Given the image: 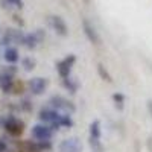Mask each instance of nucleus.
I'll use <instances>...</instances> for the list:
<instances>
[{"instance_id":"6ab92c4d","label":"nucleus","mask_w":152,"mask_h":152,"mask_svg":"<svg viewBox=\"0 0 152 152\" xmlns=\"http://www.w3.org/2000/svg\"><path fill=\"white\" fill-rule=\"evenodd\" d=\"M23 67H24V70H26V72L34 70V67H35V61H34L32 58H24V59H23Z\"/></svg>"},{"instance_id":"7ed1b4c3","label":"nucleus","mask_w":152,"mask_h":152,"mask_svg":"<svg viewBox=\"0 0 152 152\" xmlns=\"http://www.w3.org/2000/svg\"><path fill=\"white\" fill-rule=\"evenodd\" d=\"M50 107L58 110V111H64L67 114H73L75 110H76L73 102L67 100L64 96H61V94H53L52 97H50Z\"/></svg>"},{"instance_id":"1a4fd4ad","label":"nucleus","mask_w":152,"mask_h":152,"mask_svg":"<svg viewBox=\"0 0 152 152\" xmlns=\"http://www.w3.org/2000/svg\"><path fill=\"white\" fill-rule=\"evenodd\" d=\"M82 29H84V34H85L88 41L93 43V44H100V37H99L96 28L88 20H85V18L82 20Z\"/></svg>"},{"instance_id":"39448f33","label":"nucleus","mask_w":152,"mask_h":152,"mask_svg":"<svg viewBox=\"0 0 152 152\" xmlns=\"http://www.w3.org/2000/svg\"><path fill=\"white\" fill-rule=\"evenodd\" d=\"M75 62H76V56L75 55H69V56H66L64 59H61L56 64V72H58V75L61 76L62 79L70 76Z\"/></svg>"},{"instance_id":"dca6fc26","label":"nucleus","mask_w":152,"mask_h":152,"mask_svg":"<svg viewBox=\"0 0 152 152\" xmlns=\"http://www.w3.org/2000/svg\"><path fill=\"white\" fill-rule=\"evenodd\" d=\"M97 73H99V76H100L104 81H107V82H111V81H113L111 75L107 72V69L104 67V64H97Z\"/></svg>"},{"instance_id":"4be33fe9","label":"nucleus","mask_w":152,"mask_h":152,"mask_svg":"<svg viewBox=\"0 0 152 152\" xmlns=\"http://www.w3.org/2000/svg\"><path fill=\"white\" fill-rule=\"evenodd\" d=\"M148 111H149V114L152 116V99L148 100Z\"/></svg>"},{"instance_id":"0eeeda50","label":"nucleus","mask_w":152,"mask_h":152,"mask_svg":"<svg viewBox=\"0 0 152 152\" xmlns=\"http://www.w3.org/2000/svg\"><path fill=\"white\" fill-rule=\"evenodd\" d=\"M58 152H82V145L76 137L64 138L58 145Z\"/></svg>"},{"instance_id":"f8f14e48","label":"nucleus","mask_w":152,"mask_h":152,"mask_svg":"<svg viewBox=\"0 0 152 152\" xmlns=\"http://www.w3.org/2000/svg\"><path fill=\"white\" fill-rule=\"evenodd\" d=\"M14 88V75H11L8 72H2L0 73V90L9 93Z\"/></svg>"},{"instance_id":"aec40b11","label":"nucleus","mask_w":152,"mask_h":152,"mask_svg":"<svg viewBox=\"0 0 152 152\" xmlns=\"http://www.w3.org/2000/svg\"><path fill=\"white\" fill-rule=\"evenodd\" d=\"M21 108H23L24 111H31V110H32V105H31L29 100H23V102H21Z\"/></svg>"},{"instance_id":"423d86ee","label":"nucleus","mask_w":152,"mask_h":152,"mask_svg":"<svg viewBox=\"0 0 152 152\" xmlns=\"http://www.w3.org/2000/svg\"><path fill=\"white\" fill-rule=\"evenodd\" d=\"M44 37H46V32H44L43 29H37V31L32 32V34H26V35H24L21 44H24L29 50H32V49H35L38 44L44 40Z\"/></svg>"},{"instance_id":"9d476101","label":"nucleus","mask_w":152,"mask_h":152,"mask_svg":"<svg viewBox=\"0 0 152 152\" xmlns=\"http://www.w3.org/2000/svg\"><path fill=\"white\" fill-rule=\"evenodd\" d=\"M47 79L46 78H32L29 81V90L32 94L35 96H40L46 91V88H47Z\"/></svg>"},{"instance_id":"2eb2a0df","label":"nucleus","mask_w":152,"mask_h":152,"mask_svg":"<svg viewBox=\"0 0 152 152\" xmlns=\"http://www.w3.org/2000/svg\"><path fill=\"white\" fill-rule=\"evenodd\" d=\"M59 125L61 126H66V128H72L73 126V120H72V116L67 113L64 114H61V117H59Z\"/></svg>"},{"instance_id":"f03ea898","label":"nucleus","mask_w":152,"mask_h":152,"mask_svg":"<svg viewBox=\"0 0 152 152\" xmlns=\"http://www.w3.org/2000/svg\"><path fill=\"white\" fill-rule=\"evenodd\" d=\"M0 123H2V126L6 129V132H9L11 135H20L24 131V123L17 117H12V116L2 117Z\"/></svg>"},{"instance_id":"412c9836","label":"nucleus","mask_w":152,"mask_h":152,"mask_svg":"<svg viewBox=\"0 0 152 152\" xmlns=\"http://www.w3.org/2000/svg\"><path fill=\"white\" fill-rule=\"evenodd\" d=\"M0 152H6V143L3 140H0Z\"/></svg>"},{"instance_id":"20e7f679","label":"nucleus","mask_w":152,"mask_h":152,"mask_svg":"<svg viewBox=\"0 0 152 152\" xmlns=\"http://www.w3.org/2000/svg\"><path fill=\"white\" fill-rule=\"evenodd\" d=\"M53 135V129L47 123H38L32 128V137L37 142H47Z\"/></svg>"},{"instance_id":"f3484780","label":"nucleus","mask_w":152,"mask_h":152,"mask_svg":"<svg viewBox=\"0 0 152 152\" xmlns=\"http://www.w3.org/2000/svg\"><path fill=\"white\" fill-rule=\"evenodd\" d=\"M113 100H114V104H116V107L119 110H123V104H125V96L122 93H114L113 94Z\"/></svg>"},{"instance_id":"4468645a","label":"nucleus","mask_w":152,"mask_h":152,"mask_svg":"<svg viewBox=\"0 0 152 152\" xmlns=\"http://www.w3.org/2000/svg\"><path fill=\"white\" fill-rule=\"evenodd\" d=\"M62 84H64V87H66V90H69L72 94H75L76 91H78V82H75L70 76L69 78H64L62 79Z\"/></svg>"},{"instance_id":"a211bd4d","label":"nucleus","mask_w":152,"mask_h":152,"mask_svg":"<svg viewBox=\"0 0 152 152\" xmlns=\"http://www.w3.org/2000/svg\"><path fill=\"white\" fill-rule=\"evenodd\" d=\"M3 5L5 8H9V6H15V8H23V0H3Z\"/></svg>"},{"instance_id":"f257e3e1","label":"nucleus","mask_w":152,"mask_h":152,"mask_svg":"<svg viewBox=\"0 0 152 152\" xmlns=\"http://www.w3.org/2000/svg\"><path fill=\"white\" fill-rule=\"evenodd\" d=\"M59 117H61L59 111L55 110V108H52V107H50V108H41L40 110V114H38V119H40L43 123L50 125V128H52V129L61 128Z\"/></svg>"},{"instance_id":"ddd939ff","label":"nucleus","mask_w":152,"mask_h":152,"mask_svg":"<svg viewBox=\"0 0 152 152\" xmlns=\"http://www.w3.org/2000/svg\"><path fill=\"white\" fill-rule=\"evenodd\" d=\"M5 61L9 62V64H15V62L20 59V55H18V50L15 47H8L5 50V55H3Z\"/></svg>"},{"instance_id":"6e6552de","label":"nucleus","mask_w":152,"mask_h":152,"mask_svg":"<svg viewBox=\"0 0 152 152\" xmlns=\"http://www.w3.org/2000/svg\"><path fill=\"white\" fill-rule=\"evenodd\" d=\"M23 38H24V34L21 31H17V29H8L3 35V38L0 40V44L2 46H8L11 43H23Z\"/></svg>"},{"instance_id":"9b49d317","label":"nucleus","mask_w":152,"mask_h":152,"mask_svg":"<svg viewBox=\"0 0 152 152\" xmlns=\"http://www.w3.org/2000/svg\"><path fill=\"white\" fill-rule=\"evenodd\" d=\"M49 21H50V26L53 28V31H55L58 35H61V37H67V35H69L67 24H66V21L62 20L59 15H52Z\"/></svg>"}]
</instances>
